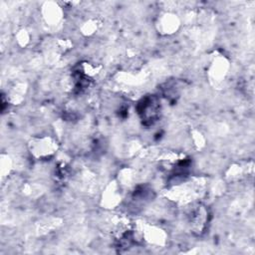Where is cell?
<instances>
[{
  "label": "cell",
  "mask_w": 255,
  "mask_h": 255,
  "mask_svg": "<svg viewBox=\"0 0 255 255\" xmlns=\"http://www.w3.org/2000/svg\"><path fill=\"white\" fill-rule=\"evenodd\" d=\"M117 181L121 185V187H130L133 186L136 181V172L134 169L129 167H125L120 170Z\"/></svg>",
  "instance_id": "obj_13"
},
{
  "label": "cell",
  "mask_w": 255,
  "mask_h": 255,
  "mask_svg": "<svg viewBox=\"0 0 255 255\" xmlns=\"http://www.w3.org/2000/svg\"><path fill=\"white\" fill-rule=\"evenodd\" d=\"M73 47V43L67 38H58L54 42V53L58 56L66 54Z\"/></svg>",
  "instance_id": "obj_16"
},
{
  "label": "cell",
  "mask_w": 255,
  "mask_h": 255,
  "mask_svg": "<svg viewBox=\"0 0 255 255\" xmlns=\"http://www.w3.org/2000/svg\"><path fill=\"white\" fill-rule=\"evenodd\" d=\"M26 85L24 83L15 84L7 93V103L12 105H19L23 102L26 95Z\"/></svg>",
  "instance_id": "obj_11"
},
{
  "label": "cell",
  "mask_w": 255,
  "mask_h": 255,
  "mask_svg": "<svg viewBox=\"0 0 255 255\" xmlns=\"http://www.w3.org/2000/svg\"><path fill=\"white\" fill-rule=\"evenodd\" d=\"M136 236L147 244L161 247L166 244L167 241V233L161 227L155 224H142L139 228H135Z\"/></svg>",
  "instance_id": "obj_5"
},
{
  "label": "cell",
  "mask_w": 255,
  "mask_h": 255,
  "mask_svg": "<svg viewBox=\"0 0 255 255\" xmlns=\"http://www.w3.org/2000/svg\"><path fill=\"white\" fill-rule=\"evenodd\" d=\"M136 111L142 124L145 126H151L160 116V100L154 95L145 96L138 102Z\"/></svg>",
  "instance_id": "obj_2"
},
{
  "label": "cell",
  "mask_w": 255,
  "mask_h": 255,
  "mask_svg": "<svg viewBox=\"0 0 255 255\" xmlns=\"http://www.w3.org/2000/svg\"><path fill=\"white\" fill-rule=\"evenodd\" d=\"M190 139L192 141V145L196 149H201L205 145V137L202 132L198 129H192L190 132Z\"/></svg>",
  "instance_id": "obj_18"
},
{
  "label": "cell",
  "mask_w": 255,
  "mask_h": 255,
  "mask_svg": "<svg viewBox=\"0 0 255 255\" xmlns=\"http://www.w3.org/2000/svg\"><path fill=\"white\" fill-rule=\"evenodd\" d=\"M210 213L208 208L202 203H194L187 214V222L190 231L196 235H202L208 227Z\"/></svg>",
  "instance_id": "obj_3"
},
{
  "label": "cell",
  "mask_w": 255,
  "mask_h": 255,
  "mask_svg": "<svg viewBox=\"0 0 255 255\" xmlns=\"http://www.w3.org/2000/svg\"><path fill=\"white\" fill-rule=\"evenodd\" d=\"M41 14L43 20L49 26H57L63 19V9L56 2H45Z\"/></svg>",
  "instance_id": "obj_9"
},
{
  "label": "cell",
  "mask_w": 255,
  "mask_h": 255,
  "mask_svg": "<svg viewBox=\"0 0 255 255\" xmlns=\"http://www.w3.org/2000/svg\"><path fill=\"white\" fill-rule=\"evenodd\" d=\"M229 69L230 63L225 56H214L207 67V78L209 83L214 87L220 86L225 81Z\"/></svg>",
  "instance_id": "obj_4"
},
{
  "label": "cell",
  "mask_w": 255,
  "mask_h": 255,
  "mask_svg": "<svg viewBox=\"0 0 255 255\" xmlns=\"http://www.w3.org/2000/svg\"><path fill=\"white\" fill-rule=\"evenodd\" d=\"M15 40H16L18 46L24 48L29 45V43L31 41V35L26 28H21L15 34Z\"/></svg>",
  "instance_id": "obj_17"
},
{
  "label": "cell",
  "mask_w": 255,
  "mask_h": 255,
  "mask_svg": "<svg viewBox=\"0 0 255 255\" xmlns=\"http://www.w3.org/2000/svg\"><path fill=\"white\" fill-rule=\"evenodd\" d=\"M154 26L157 33L161 36H171L179 30L181 20L175 12L164 11L156 17Z\"/></svg>",
  "instance_id": "obj_6"
},
{
  "label": "cell",
  "mask_w": 255,
  "mask_h": 255,
  "mask_svg": "<svg viewBox=\"0 0 255 255\" xmlns=\"http://www.w3.org/2000/svg\"><path fill=\"white\" fill-rule=\"evenodd\" d=\"M13 165L14 162L11 156L9 154L2 153L0 156V174L2 179L8 177L11 174L13 170Z\"/></svg>",
  "instance_id": "obj_15"
},
{
  "label": "cell",
  "mask_w": 255,
  "mask_h": 255,
  "mask_svg": "<svg viewBox=\"0 0 255 255\" xmlns=\"http://www.w3.org/2000/svg\"><path fill=\"white\" fill-rule=\"evenodd\" d=\"M103 67L102 65L94 62H89V61H84L79 64L78 67V73L82 77L88 79V80H93L97 76L100 75Z\"/></svg>",
  "instance_id": "obj_10"
},
{
  "label": "cell",
  "mask_w": 255,
  "mask_h": 255,
  "mask_svg": "<svg viewBox=\"0 0 255 255\" xmlns=\"http://www.w3.org/2000/svg\"><path fill=\"white\" fill-rule=\"evenodd\" d=\"M253 171V167H248L246 169L245 165L239 164V163H234L232 164L226 171V178L231 181L239 180L245 176V174H249Z\"/></svg>",
  "instance_id": "obj_14"
},
{
  "label": "cell",
  "mask_w": 255,
  "mask_h": 255,
  "mask_svg": "<svg viewBox=\"0 0 255 255\" xmlns=\"http://www.w3.org/2000/svg\"><path fill=\"white\" fill-rule=\"evenodd\" d=\"M31 156L38 160H48L59 150V141L52 135L43 134L33 136L27 143Z\"/></svg>",
  "instance_id": "obj_1"
},
{
  "label": "cell",
  "mask_w": 255,
  "mask_h": 255,
  "mask_svg": "<svg viewBox=\"0 0 255 255\" xmlns=\"http://www.w3.org/2000/svg\"><path fill=\"white\" fill-rule=\"evenodd\" d=\"M123 200L122 187L117 180L111 181L105 187L101 197V204L104 208L114 209L121 204Z\"/></svg>",
  "instance_id": "obj_7"
},
{
  "label": "cell",
  "mask_w": 255,
  "mask_h": 255,
  "mask_svg": "<svg viewBox=\"0 0 255 255\" xmlns=\"http://www.w3.org/2000/svg\"><path fill=\"white\" fill-rule=\"evenodd\" d=\"M102 22L97 17H90L86 19L80 26V32L85 37H91L95 35L101 28Z\"/></svg>",
  "instance_id": "obj_12"
},
{
  "label": "cell",
  "mask_w": 255,
  "mask_h": 255,
  "mask_svg": "<svg viewBox=\"0 0 255 255\" xmlns=\"http://www.w3.org/2000/svg\"><path fill=\"white\" fill-rule=\"evenodd\" d=\"M160 166L166 171H175L180 167L185 168L188 163L186 154L177 151H165L158 157Z\"/></svg>",
  "instance_id": "obj_8"
}]
</instances>
